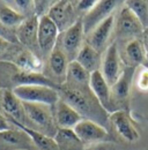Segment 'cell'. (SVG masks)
Returning <instances> with one entry per match:
<instances>
[{"mask_svg":"<svg viewBox=\"0 0 148 150\" xmlns=\"http://www.w3.org/2000/svg\"><path fill=\"white\" fill-rule=\"evenodd\" d=\"M59 30L55 24V22L48 15L39 18L38 22V49L42 59L48 60L50 54L52 53L59 40Z\"/></svg>","mask_w":148,"mask_h":150,"instance_id":"8992f818","label":"cell"},{"mask_svg":"<svg viewBox=\"0 0 148 150\" xmlns=\"http://www.w3.org/2000/svg\"><path fill=\"white\" fill-rule=\"evenodd\" d=\"M89 88L105 111H108L110 114L116 111L112 105V99H111V87L105 81L101 71H96L90 74Z\"/></svg>","mask_w":148,"mask_h":150,"instance_id":"9a60e30c","label":"cell"},{"mask_svg":"<svg viewBox=\"0 0 148 150\" xmlns=\"http://www.w3.org/2000/svg\"><path fill=\"white\" fill-rule=\"evenodd\" d=\"M115 28V14L110 15L108 19H105L101 24H98L92 33L87 36V42L92 47H94L97 52L101 54L105 52L107 43L109 42L111 33Z\"/></svg>","mask_w":148,"mask_h":150,"instance_id":"e0dca14e","label":"cell"},{"mask_svg":"<svg viewBox=\"0 0 148 150\" xmlns=\"http://www.w3.org/2000/svg\"><path fill=\"white\" fill-rule=\"evenodd\" d=\"M12 91L22 102L38 103L52 108H55L57 103L60 100V95L58 90L48 86H41V84L21 86L13 89Z\"/></svg>","mask_w":148,"mask_h":150,"instance_id":"277c9868","label":"cell"},{"mask_svg":"<svg viewBox=\"0 0 148 150\" xmlns=\"http://www.w3.org/2000/svg\"><path fill=\"white\" fill-rule=\"evenodd\" d=\"M83 23L82 18H79V20L74 23L71 28H68L66 31L60 34L59 36V43L61 49L64 50L65 54L67 56L68 61H74L79 54L81 47L83 46Z\"/></svg>","mask_w":148,"mask_h":150,"instance_id":"52a82bcc","label":"cell"},{"mask_svg":"<svg viewBox=\"0 0 148 150\" xmlns=\"http://www.w3.org/2000/svg\"><path fill=\"white\" fill-rule=\"evenodd\" d=\"M53 111L58 129H74V127L83 119L74 108L63 99L57 103Z\"/></svg>","mask_w":148,"mask_h":150,"instance_id":"ffe728a7","label":"cell"},{"mask_svg":"<svg viewBox=\"0 0 148 150\" xmlns=\"http://www.w3.org/2000/svg\"><path fill=\"white\" fill-rule=\"evenodd\" d=\"M48 16L55 22L60 34L66 31L68 28H71L74 23L79 20V16L75 8H74L73 1H56L53 6L51 7Z\"/></svg>","mask_w":148,"mask_h":150,"instance_id":"9c48e42d","label":"cell"},{"mask_svg":"<svg viewBox=\"0 0 148 150\" xmlns=\"http://www.w3.org/2000/svg\"><path fill=\"white\" fill-rule=\"evenodd\" d=\"M0 150H37L30 136L20 128L0 132Z\"/></svg>","mask_w":148,"mask_h":150,"instance_id":"4fadbf2b","label":"cell"},{"mask_svg":"<svg viewBox=\"0 0 148 150\" xmlns=\"http://www.w3.org/2000/svg\"><path fill=\"white\" fill-rule=\"evenodd\" d=\"M55 2L56 1H35V15L37 18L48 15Z\"/></svg>","mask_w":148,"mask_h":150,"instance_id":"4dcf8cb0","label":"cell"},{"mask_svg":"<svg viewBox=\"0 0 148 150\" xmlns=\"http://www.w3.org/2000/svg\"><path fill=\"white\" fill-rule=\"evenodd\" d=\"M7 120L12 125H14L15 127H18V128L22 129L23 132H26L30 136V139L33 140V142H34V144H35L37 150H59L53 137H50V136H48V135H45V134H43L41 132L36 131L34 128L27 127L23 124H20V122L13 120V119H7Z\"/></svg>","mask_w":148,"mask_h":150,"instance_id":"603a6c76","label":"cell"},{"mask_svg":"<svg viewBox=\"0 0 148 150\" xmlns=\"http://www.w3.org/2000/svg\"><path fill=\"white\" fill-rule=\"evenodd\" d=\"M117 5H118V1H116V0L97 1L96 5L92 7V9L82 16L85 35L88 36L98 24H101L104 20L108 19L110 15H112Z\"/></svg>","mask_w":148,"mask_h":150,"instance_id":"ba28073f","label":"cell"},{"mask_svg":"<svg viewBox=\"0 0 148 150\" xmlns=\"http://www.w3.org/2000/svg\"><path fill=\"white\" fill-rule=\"evenodd\" d=\"M125 5L138 18L145 30L148 29V1L146 0H127Z\"/></svg>","mask_w":148,"mask_h":150,"instance_id":"4316f807","label":"cell"},{"mask_svg":"<svg viewBox=\"0 0 148 150\" xmlns=\"http://www.w3.org/2000/svg\"><path fill=\"white\" fill-rule=\"evenodd\" d=\"M41 84L58 90L59 86L42 73L26 72L9 61L0 60V90H13L21 86Z\"/></svg>","mask_w":148,"mask_h":150,"instance_id":"7a4b0ae2","label":"cell"},{"mask_svg":"<svg viewBox=\"0 0 148 150\" xmlns=\"http://www.w3.org/2000/svg\"><path fill=\"white\" fill-rule=\"evenodd\" d=\"M110 125L113 126L115 131L118 133L127 142H135L139 139V133L134 127L133 121L130 118L126 110H118L110 114Z\"/></svg>","mask_w":148,"mask_h":150,"instance_id":"2e32d148","label":"cell"},{"mask_svg":"<svg viewBox=\"0 0 148 150\" xmlns=\"http://www.w3.org/2000/svg\"><path fill=\"white\" fill-rule=\"evenodd\" d=\"M135 86L137 88L142 91L148 93V67L147 66H141L140 71L138 72L135 77Z\"/></svg>","mask_w":148,"mask_h":150,"instance_id":"f1b7e54d","label":"cell"},{"mask_svg":"<svg viewBox=\"0 0 148 150\" xmlns=\"http://www.w3.org/2000/svg\"><path fill=\"white\" fill-rule=\"evenodd\" d=\"M90 81V73L85 69L78 61H71L67 67V75H66V83L74 84V86H86L89 87Z\"/></svg>","mask_w":148,"mask_h":150,"instance_id":"484cf974","label":"cell"},{"mask_svg":"<svg viewBox=\"0 0 148 150\" xmlns=\"http://www.w3.org/2000/svg\"><path fill=\"white\" fill-rule=\"evenodd\" d=\"M75 61H78L85 69H87L90 74L100 71L102 65V54L92 47L88 43H85L81 47Z\"/></svg>","mask_w":148,"mask_h":150,"instance_id":"7402d4cb","label":"cell"},{"mask_svg":"<svg viewBox=\"0 0 148 150\" xmlns=\"http://www.w3.org/2000/svg\"><path fill=\"white\" fill-rule=\"evenodd\" d=\"M18 47V46L12 44L9 40H7L6 38H4L0 35V59H1V61H9L11 62L13 60L14 56L21 50V49H18L16 51L14 50Z\"/></svg>","mask_w":148,"mask_h":150,"instance_id":"83f0119b","label":"cell"},{"mask_svg":"<svg viewBox=\"0 0 148 150\" xmlns=\"http://www.w3.org/2000/svg\"><path fill=\"white\" fill-rule=\"evenodd\" d=\"M38 22L39 18L36 15L29 16L23 21V23L16 29V38L18 40L26 46L29 51L34 52L39 51L38 49V42H37V36H38Z\"/></svg>","mask_w":148,"mask_h":150,"instance_id":"ac0fdd59","label":"cell"},{"mask_svg":"<svg viewBox=\"0 0 148 150\" xmlns=\"http://www.w3.org/2000/svg\"><path fill=\"white\" fill-rule=\"evenodd\" d=\"M100 71L110 87L117 82L122 75L124 69H122V56L119 53L117 43H111L105 50L104 56L102 57V65Z\"/></svg>","mask_w":148,"mask_h":150,"instance_id":"30bf717a","label":"cell"},{"mask_svg":"<svg viewBox=\"0 0 148 150\" xmlns=\"http://www.w3.org/2000/svg\"><path fill=\"white\" fill-rule=\"evenodd\" d=\"M73 131L83 144L103 142L111 139L110 133L105 127L88 119H82L74 127Z\"/></svg>","mask_w":148,"mask_h":150,"instance_id":"8fae6325","label":"cell"},{"mask_svg":"<svg viewBox=\"0 0 148 150\" xmlns=\"http://www.w3.org/2000/svg\"><path fill=\"white\" fill-rule=\"evenodd\" d=\"M96 2L97 0H80V1H73V5L78 15L82 18L87 12H89L96 5Z\"/></svg>","mask_w":148,"mask_h":150,"instance_id":"f546056e","label":"cell"},{"mask_svg":"<svg viewBox=\"0 0 148 150\" xmlns=\"http://www.w3.org/2000/svg\"><path fill=\"white\" fill-rule=\"evenodd\" d=\"M22 103L30 128H34L50 137H55L58 132V127L55 120V108L38 103Z\"/></svg>","mask_w":148,"mask_h":150,"instance_id":"3957f363","label":"cell"},{"mask_svg":"<svg viewBox=\"0 0 148 150\" xmlns=\"http://www.w3.org/2000/svg\"><path fill=\"white\" fill-rule=\"evenodd\" d=\"M48 62H49V69L52 74L51 80L58 86L65 83L66 75H67V67H68L70 61L67 59V56L65 54L64 50L61 49L59 40L53 49L52 53L49 57Z\"/></svg>","mask_w":148,"mask_h":150,"instance_id":"d6986e66","label":"cell"},{"mask_svg":"<svg viewBox=\"0 0 148 150\" xmlns=\"http://www.w3.org/2000/svg\"><path fill=\"white\" fill-rule=\"evenodd\" d=\"M144 37H145V39H146V44H147V46H148V29L145 30V35H144ZM147 50H148V47H147Z\"/></svg>","mask_w":148,"mask_h":150,"instance_id":"d6a6232c","label":"cell"},{"mask_svg":"<svg viewBox=\"0 0 148 150\" xmlns=\"http://www.w3.org/2000/svg\"><path fill=\"white\" fill-rule=\"evenodd\" d=\"M12 124L7 120L6 117H4V114L0 112V132H4V131H7L9 128H12L11 126Z\"/></svg>","mask_w":148,"mask_h":150,"instance_id":"1f68e13d","label":"cell"},{"mask_svg":"<svg viewBox=\"0 0 148 150\" xmlns=\"http://www.w3.org/2000/svg\"><path fill=\"white\" fill-rule=\"evenodd\" d=\"M0 108L7 119H13L27 127H30L23 109V103L12 90H0Z\"/></svg>","mask_w":148,"mask_h":150,"instance_id":"7c38bea8","label":"cell"},{"mask_svg":"<svg viewBox=\"0 0 148 150\" xmlns=\"http://www.w3.org/2000/svg\"><path fill=\"white\" fill-rule=\"evenodd\" d=\"M147 62H148V50H147ZM148 67V66H147Z\"/></svg>","mask_w":148,"mask_h":150,"instance_id":"836d02e7","label":"cell"},{"mask_svg":"<svg viewBox=\"0 0 148 150\" xmlns=\"http://www.w3.org/2000/svg\"><path fill=\"white\" fill-rule=\"evenodd\" d=\"M135 69L137 68L126 66V68H124L123 73L117 80V82L111 87V99H112V105L116 111H117L116 106H119V108L124 106L125 102L129 98L132 81L135 75Z\"/></svg>","mask_w":148,"mask_h":150,"instance_id":"5bb4252c","label":"cell"},{"mask_svg":"<svg viewBox=\"0 0 148 150\" xmlns=\"http://www.w3.org/2000/svg\"><path fill=\"white\" fill-rule=\"evenodd\" d=\"M53 139L59 150H85V144L73 129H58Z\"/></svg>","mask_w":148,"mask_h":150,"instance_id":"d4e9b609","label":"cell"},{"mask_svg":"<svg viewBox=\"0 0 148 150\" xmlns=\"http://www.w3.org/2000/svg\"><path fill=\"white\" fill-rule=\"evenodd\" d=\"M115 31L117 39L123 42H129L131 39H141L145 35V28L126 5L117 15Z\"/></svg>","mask_w":148,"mask_h":150,"instance_id":"5b68a950","label":"cell"},{"mask_svg":"<svg viewBox=\"0 0 148 150\" xmlns=\"http://www.w3.org/2000/svg\"><path fill=\"white\" fill-rule=\"evenodd\" d=\"M27 19L24 15L18 13L7 1H0V23L7 29H18Z\"/></svg>","mask_w":148,"mask_h":150,"instance_id":"cb8c5ba5","label":"cell"},{"mask_svg":"<svg viewBox=\"0 0 148 150\" xmlns=\"http://www.w3.org/2000/svg\"><path fill=\"white\" fill-rule=\"evenodd\" d=\"M85 150H92V149H90V148H88V149H85Z\"/></svg>","mask_w":148,"mask_h":150,"instance_id":"e575fe53","label":"cell"},{"mask_svg":"<svg viewBox=\"0 0 148 150\" xmlns=\"http://www.w3.org/2000/svg\"><path fill=\"white\" fill-rule=\"evenodd\" d=\"M147 60V49L141 39H131L124 46V61L129 67H141Z\"/></svg>","mask_w":148,"mask_h":150,"instance_id":"44dd1931","label":"cell"},{"mask_svg":"<svg viewBox=\"0 0 148 150\" xmlns=\"http://www.w3.org/2000/svg\"><path fill=\"white\" fill-rule=\"evenodd\" d=\"M60 99L74 108L83 119L92 120L107 129L110 126V113L105 111L96 99L89 87L63 83L58 88Z\"/></svg>","mask_w":148,"mask_h":150,"instance_id":"6da1fadb","label":"cell"}]
</instances>
